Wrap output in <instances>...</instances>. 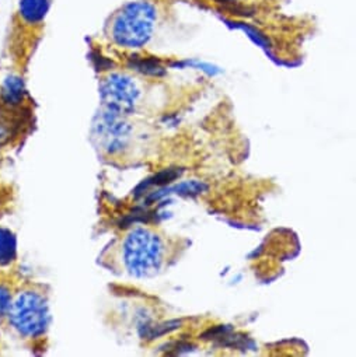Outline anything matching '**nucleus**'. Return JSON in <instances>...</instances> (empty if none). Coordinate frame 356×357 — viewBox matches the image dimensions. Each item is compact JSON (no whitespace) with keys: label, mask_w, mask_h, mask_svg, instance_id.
<instances>
[{"label":"nucleus","mask_w":356,"mask_h":357,"mask_svg":"<svg viewBox=\"0 0 356 357\" xmlns=\"http://www.w3.org/2000/svg\"><path fill=\"white\" fill-rule=\"evenodd\" d=\"M19 243L16 233L6 226H0V275L17 276Z\"/></svg>","instance_id":"nucleus-6"},{"label":"nucleus","mask_w":356,"mask_h":357,"mask_svg":"<svg viewBox=\"0 0 356 357\" xmlns=\"http://www.w3.org/2000/svg\"><path fill=\"white\" fill-rule=\"evenodd\" d=\"M20 278L0 275V328H5L15 290Z\"/></svg>","instance_id":"nucleus-7"},{"label":"nucleus","mask_w":356,"mask_h":357,"mask_svg":"<svg viewBox=\"0 0 356 357\" xmlns=\"http://www.w3.org/2000/svg\"><path fill=\"white\" fill-rule=\"evenodd\" d=\"M54 0H16L10 13L2 56L8 70L29 77L48 27Z\"/></svg>","instance_id":"nucleus-4"},{"label":"nucleus","mask_w":356,"mask_h":357,"mask_svg":"<svg viewBox=\"0 0 356 357\" xmlns=\"http://www.w3.org/2000/svg\"><path fill=\"white\" fill-rule=\"evenodd\" d=\"M168 262V244L154 227L133 225L110 240L98 255V265L117 276L151 279Z\"/></svg>","instance_id":"nucleus-2"},{"label":"nucleus","mask_w":356,"mask_h":357,"mask_svg":"<svg viewBox=\"0 0 356 357\" xmlns=\"http://www.w3.org/2000/svg\"><path fill=\"white\" fill-rule=\"evenodd\" d=\"M37 125V102L27 77L8 70L0 79V155L19 150Z\"/></svg>","instance_id":"nucleus-5"},{"label":"nucleus","mask_w":356,"mask_h":357,"mask_svg":"<svg viewBox=\"0 0 356 357\" xmlns=\"http://www.w3.org/2000/svg\"><path fill=\"white\" fill-rule=\"evenodd\" d=\"M172 13V0H128L108 13L97 41L119 54H142Z\"/></svg>","instance_id":"nucleus-1"},{"label":"nucleus","mask_w":356,"mask_h":357,"mask_svg":"<svg viewBox=\"0 0 356 357\" xmlns=\"http://www.w3.org/2000/svg\"><path fill=\"white\" fill-rule=\"evenodd\" d=\"M51 300L52 289L48 283L31 279L17 282L3 329L33 353H44L48 349L52 326Z\"/></svg>","instance_id":"nucleus-3"}]
</instances>
